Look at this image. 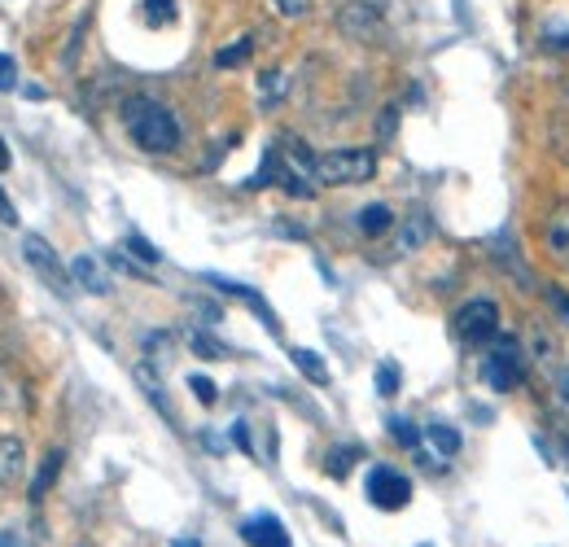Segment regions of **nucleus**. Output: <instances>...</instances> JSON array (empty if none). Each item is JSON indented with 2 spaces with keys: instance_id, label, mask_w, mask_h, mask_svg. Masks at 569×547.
Returning <instances> with one entry per match:
<instances>
[{
  "instance_id": "obj_32",
  "label": "nucleus",
  "mask_w": 569,
  "mask_h": 547,
  "mask_svg": "<svg viewBox=\"0 0 569 547\" xmlns=\"http://www.w3.org/2000/svg\"><path fill=\"white\" fill-rule=\"evenodd\" d=\"M0 223H19V210H14V202L5 197V189H0Z\"/></svg>"
},
{
  "instance_id": "obj_16",
  "label": "nucleus",
  "mask_w": 569,
  "mask_h": 547,
  "mask_svg": "<svg viewBox=\"0 0 569 547\" xmlns=\"http://www.w3.org/2000/svg\"><path fill=\"white\" fill-rule=\"evenodd\" d=\"M390 223H395V210H390L386 202H373V206L360 210V232H364V236H382Z\"/></svg>"
},
{
  "instance_id": "obj_6",
  "label": "nucleus",
  "mask_w": 569,
  "mask_h": 547,
  "mask_svg": "<svg viewBox=\"0 0 569 547\" xmlns=\"http://www.w3.org/2000/svg\"><path fill=\"white\" fill-rule=\"evenodd\" d=\"M364 490H368V503L382 508V512H399V508L412 503V482H408L399 469H390V464H377V469L368 473Z\"/></svg>"
},
{
  "instance_id": "obj_33",
  "label": "nucleus",
  "mask_w": 569,
  "mask_h": 547,
  "mask_svg": "<svg viewBox=\"0 0 569 547\" xmlns=\"http://www.w3.org/2000/svg\"><path fill=\"white\" fill-rule=\"evenodd\" d=\"M232 438H237L241 451H250V434H245V425H232Z\"/></svg>"
},
{
  "instance_id": "obj_15",
  "label": "nucleus",
  "mask_w": 569,
  "mask_h": 547,
  "mask_svg": "<svg viewBox=\"0 0 569 547\" xmlns=\"http://www.w3.org/2000/svg\"><path fill=\"white\" fill-rule=\"evenodd\" d=\"M290 360H294V368L312 381V386H329V368H325V360L316 355V351H307V347H294L290 351Z\"/></svg>"
},
{
  "instance_id": "obj_17",
  "label": "nucleus",
  "mask_w": 569,
  "mask_h": 547,
  "mask_svg": "<svg viewBox=\"0 0 569 547\" xmlns=\"http://www.w3.org/2000/svg\"><path fill=\"white\" fill-rule=\"evenodd\" d=\"M425 438L434 442L438 455H456V451H460V429H451V425H443V421H434V425L425 429Z\"/></svg>"
},
{
  "instance_id": "obj_10",
  "label": "nucleus",
  "mask_w": 569,
  "mask_h": 547,
  "mask_svg": "<svg viewBox=\"0 0 569 547\" xmlns=\"http://www.w3.org/2000/svg\"><path fill=\"white\" fill-rule=\"evenodd\" d=\"M215 290H223V294H232V299H241V303H250L254 312H258V320L271 329V333H280V320L271 316V307H267V299L258 294V290H250V285H237V281H228V277H206Z\"/></svg>"
},
{
  "instance_id": "obj_5",
  "label": "nucleus",
  "mask_w": 569,
  "mask_h": 547,
  "mask_svg": "<svg viewBox=\"0 0 569 547\" xmlns=\"http://www.w3.org/2000/svg\"><path fill=\"white\" fill-rule=\"evenodd\" d=\"M23 254H27V263L40 271V281H45L53 294H62V299H71V294H75V285H71V281H75V277H71V267L58 258V250H53L45 236L27 232V236H23Z\"/></svg>"
},
{
  "instance_id": "obj_11",
  "label": "nucleus",
  "mask_w": 569,
  "mask_h": 547,
  "mask_svg": "<svg viewBox=\"0 0 569 547\" xmlns=\"http://www.w3.org/2000/svg\"><path fill=\"white\" fill-rule=\"evenodd\" d=\"M23 469H27V447H23V438L5 434L0 438V490H10L23 477Z\"/></svg>"
},
{
  "instance_id": "obj_34",
  "label": "nucleus",
  "mask_w": 569,
  "mask_h": 547,
  "mask_svg": "<svg viewBox=\"0 0 569 547\" xmlns=\"http://www.w3.org/2000/svg\"><path fill=\"white\" fill-rule=\"evenodd\" d=\"M543 45H547V49H569V32H560V36H547Z\"/></svg>"
},
{
  "instance_id": "obj_35",
  "label": "nucleus",
  "mask_w": 569,
  "mask_h": 547,
  "mask_svg": "<svg viewBox=\"0 0 569 547\" xmlns=\"http://www.w3.org/2000/svg\"><path fill=\"white\" fill-rule=\"evenodd\" d=\"M0 547H23V543H19V534H10V530H0Z\"/></svg>"
},
{
  "instance_id": "obj_8",
  "label": "nucleus",
  "mask_w": 569,
  "mask_h": 547,
  "mask_svg": "<svg viewBox=\"0 0 569 547\" xmlns=\"http://www.w3.org/2000/svg\"><path fill=\"white\" fill-rule=\"evenodd\" d=\"M241 538H245L250 547H294V543H290V530L280 525L276 512H254V516H245V521H241Z\"/></svg>"
},
{
  "instance_id": "obj_2",
  "label": "nucleus",
  "mask_w": 569,
  "mask_h": 547,
  "mask_svg": "<svg viewBox=\"0 0 569 547\" xmlns=\"http://www.w3.org/2000/svg\"><path fill=\"white\" fill-rule=\"evenodd\" d=\"M312 175L320 184H364L377 175V154L373 149H329V154H316Z\"/></svg>"
},
{
  "instance_id": "obj_9",
  "label": "nucleus",
  "mask_w": 569,
  "mask_h": 547,
  "mask_svg": "<svg viewBox=\"0 0 569 547\" xmlns=\"http://www.w3.org/2000/svg\"><path fill=\"white\" fill-rule=\"evenodd\" d=\"M543 241H547V254L569 271V202L556 206V210L547 215V223H543Z\"/></svg>"
},
{
  "instance_id": "obj_3",
  "label": "nucleus",
  "mask_w": 569,
  "mask_h": 547,
  "mask_svg": "<svg viewBox=\"0 0 569 547\" xmlns=\"http://www.w3.org/2000/svg\"><path fill=\"white\" fill-rule=\"evenodd\" d=\"M482 377H486V386H491V390H499V394L517 390V386L525 381V360H521V342H517V338H508V333H499V338L491 342L486 360H482Z\"/></svg>"
},
{
  "instance_id": "obj_36",
  "label": "nucleus",
  "mask_w": 569,
  "mask_h": 547,
  "mask_svg": "<svg viewBox=\"0 0 569 547\" xmlns=\"http://www.w3.org/2000/svg\"><path fill=\"white\" fill-rule=\"evenodd\" d=\"M10 162H14V158H10V149H5V141H0V171H10Z\"/></svg>"
},
{
  "instance_id": "obj_7",
  "label": "nucleus",
  "mask_w": 569,
  "mask_h": 547,
  "mask_svg": "<svg viewBox=\"0 0 569 547\" xmlns=\"http://www.w3.org/2000/svg\"><path fill=\"white\" fill-rule=\"evenodd\" d=\"M338 32L351 36V40H373L386 32V19H382V5H373V0H347V5L338 10Z\"/></svg>"
},
{
  "instance_id": "obj_22",
  "label": "nucleus",
  "mask_w": 569,
  "mask_h": 547,
  "mask_svg": "<svg viewBox=\"0 0 569 547\" xmlns=\"http://www.w3.org/2000/svg\"><path fill=\"white\" fill-rule=\"evenodd\" d=\"M145 23H149V27L175 23V0H145Z\"/></svg>"
},
{
  "instance_id": "obj_4",
  "label": "nucleus",
  "mask_w": 569,
  "mask_h": 547,
  "mask_svg": "<svg viewBox=\"0 0 569 547\" xmlns=\"http://www.w3.org/2000/svg\"><path fill=\"white\" fill-rule=\"evenodd\" d=\"M451 333L464 347H491L499 338V307L491 299H469L456 316H451Z\"/></svg>"
},
{
  "instance_id": "obj_21",
  "label": "nucleus",
  "mask_w": 569,
  "mask_h": 547,
  "mask_svg": "<svg viewBox=\"0 0 569 547\" xmlns=\"http://www.w3.org/2000/svg\"><path fill=\"white\" fill-rule=\"evenodd\" d=\"M189 347H193L202 360H223V355H228V347H223V342H215V338H210V333H202V329H193V333H189Z\"/></svg>"
},
{
  "instance_id": "obj_31",
  "label": "nucleus",
  "mask_w": 569,
  "mask_h": 547,
  "mask_svg": "<svg viewBox=\"0 0 569 547\" xmlns=\"http://www.w3.org/2000/svg\"><path fill=\"white\" fill-rule=\"evenodd\" d=\"M395 119H399V106H386L382 127H377V136H382V141H390V136H395Z\"/></svg>"
},
{
  "instance_id": "obj_12",
  "label": "nucleus",
  "mask_w": 569,
  "mask_h": 547,
  "mask_svg": "<svg viewBox=\"0 0 569 547\" xmlns=\"http://www.w3.org/2000/svg\"><path fill=\"white\" fill-rule=\"evenodd\" d=\"M71 277L88 290V294H106L110 290V281H106V271H101V263L93 258V254H80L75 263H71Z\"/></svg>"
},
{
  "instance_id": "obj_38",
  "label": "nucleus",
  "mask_w": 569,
  "mask_h": 547,
  "mask_svg": "<svg viewBox=\"0 0 569 547\" xmlns=\"http://www.w3.org/2000/svg\"><path fill=\"white\" fill-rule=\"evenodd\" d=\"M175 547H202V543H197V538H184V543H175Z\"/></svg>"
},
{
  "instance_id": "obj_28",
  "label": "nucleus",
  "mask_w": 569,
  "mask_h": 547,
  "mask_svg": "<svg viewBox=\"0 0 569 547\" xmlns=\"http://www.w3.org/2000/svg\"><path fill=\"white\" fill-rule=\"evenodd\" d=\"M14 84H19V66L10 53H0V93H10Z\"/></svg>"
},
{
  "instance_id": "obj_37",
  "label": "nucleus",
  "mask_w": 569,
  "mask_h": 547,
  "mask_svg": "<svg viewBox=\"0 0 569 547\" xmlns=\"http://www.w3.org/2000/svg\"><path fill=\"white\" fill-rule=\"evenodd\" d=\"M560 399H565V403H569V368H565V373H560Z\"/></svg>"
},
{
  "instance_id": "obj_18",
  "label": "nucleus",
  "mask_w": 569,
  "mask_h": 547,
  "mask_svg": "<svg viewBox=\"0 0 569 547\" xmlns=\"http://www.w3.org/2000/svg\"><path fill=\"white\" fill-rule=\"evenodd\" d=\"M355 460H360V447H334L329 460H325V473L329 477H347L355 469Z\"/></svg>"
},
{
  "instance_id": "obj_20",
  "label": "nucleus",
  "mask_w": 569,
  "mask_h": 547,
  "mask_svg": "<svg viewBox=\"0 0 569 547\" xmlns=\"http://www.w3.org/2000/svg\"><path fill=\"white\" fill-rule=\"evenodd\" d=\"M250 49H254V40L245 36V40H237V45L219 49V53H215V66H219V71H228V66H241V62L250 58Z\"/></svg>"
},
{
  "instance_id": "obj_29",
  "label": "nucleus",
  "mask_w": 569,
  "mask_h": 547,
  "mask_svg": "<svg viewBox=\"0 0 569 547\" xmlns=\"http://www.w3.org/2000/svg\"><path fill=\"white\" fill-rule=\"evenodd\" d=\"M312 10V0H276V14L280 19H303Z\"/></svg>"
},
{
  "instance_id": "obj_13",
  "label": "nucleus",
  "mask_w": 569,
  "mask_h": 547,
  "mask_svg": "<svg viewBox=\"0 0 569 547\" xmlns=\"http://www.w3.org/2000/svg\"><path fill=\"white\" fill-rule=\"evenodd\" d=\"M425 241H429V215H425V210H412V215L403 219V228H399V250L412 254V250H421Z\"/></svg>"
},
{
  "instance_id": "obj_14",
  "label": "nucleus",
  "mask_w": 569,
  "mask_h": 547,
  "mask_svg": "<svg viewBox=\"0 0 569 547\" xmlns=\"http://www.w3.org/2000/svg\"><path fill=\"white\" fill-rule=\"evenodd\" d=\"M62 464H66V451H62V447H53V451L45 455V464H40L36 482H32V503H40V499L49 495V486H53V482H58V473H62Z\"/></svg>"
},
{
  "instance_id": "obj_23",
  "label": "nucleus",
  "mask_w": 569,
  "mask_h": 547,
  "mask_svg": "<svg viewBox=\"0 0 569 547\" xmlns=\"http://www.w3.org/2000/svg\"><path fill=\"white\" fill-rule=\"evenodd\" d=\"M276 180H280V154H276V149H267V154H263L258 175H254L245 189H263V184H276Z\"/></svg>"
},
{
  "instance_id": "obj_1",
  "label": "nucleus",
  "mask_w": 569,
  "mask_h": 547,
  "mask_svg": "<svg viewBox=\"0 0 569 547\" xmlns=\"http://www.w3.org/2000/svg\"><path fill=\"white\" fill-rule=\"evenodd\" d=\"M119 114H123L128 136H132L141 149H149V154H171V149L180 145V123H175V114H171L162 101H154V97H128V101L119 106Z\"/></svg>"
},
{
  "instance_id": "obj_25",
  "label": "nucleus",
  "mask_w": 569,
  "mask_h": 547,
  "mask_svg": "<svg viewBox=\"0 0 569 547\" xmlns=\"http://www.w3.org/2000/svg\"><path fill=\"white\" fill-rule=\"evenodd\" d=\"M136 381H141V390H145V394L158 403V412H162L167 421H175V416H171V403H167V399H162V390H158V377H154L149 368H136Z\"/></svg>"
},
{
  "instance_id": "obj_27",
  "label": "nucleus",
  "mask_w": 569,
  "mask_h": 547,
  "mask_svg": "<svg viewBox=\"0 0 569 547\" xmlns=\"http://www.w3.org/2000/svg\"><path fill=\"white\" fill-rule=\"evenodd\" d=\"M123 245H128V250H132L136 258H145V263H158V258H162V254H158V250H154V245H149L145 236H136V232H132V236H128Z\"/></svg>"
},
{
  "instance_id": "obj_24",
  "label": "nucleus",
  "mask_w": 569,
  "mask_h": 547,
  "mask_svg": "<svg viewBox=\"0 0 569 547\" xmlns=\"http://www.w3.org/2000/svg\"><path fill=\"white\" fill-rule=\"evenodd\" d=\"M399 381H403L399 364H390V360H386V364L377 368V394H382V399H395V394H399Z\"/></svg>"
},
{
  "instance_id": "obj_30",
  "label": "nucleus",
  "mask_w": 569,
  "mask_h": 547,
  "mask_svg": "<svg viewBox=\"0 0 569 547\" xmlns=\"http://www.w3.org/2000/svg\"><path fill=\"white\" fill-rule=\"evenodd\" d=\"M547 303H552V307H556V316L569 325V294H565V290H547Z\"/></svg>"
},
{
  "instance_id": "obj_26",
  "label": "nucleus",
  "mask_w": 569,
  "mask_h": 547,
  "mask_svg": "<svg viewBox=\"0 0 569 547\" xmlns=\"http://www.w3.org/2000/svg\"><path fill=\"white\" fill-rule=\"evenodd\" d=\"M189 390H193V394H197L206 408H215V399H219V394H215V381H210V377H197V373L189 377Z\"/></svg>"
},
{
  "instance_id": "obj_19",
  "label": "nucleus",
  "mask_w": 569,
  "mask_h": 547,
  "mask_svg": "<svg viewBox=\"0 0 569 547\" xmlns=\"http://www.w3.org/2000/svg\"><path fill=\"white\" fill-rule=\"evenodd\" d=\"M386 429H390V438H395L399 447H408V451H412V447H421V429H416L408 416H390V421H386Z\"/></svg>"
}]
</instances>
